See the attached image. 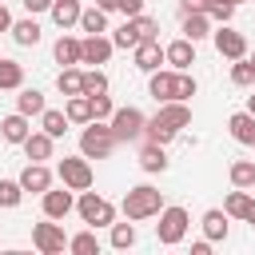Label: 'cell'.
I'll use <instances>...</instances> for the list:
<instances>
[{
	"label": "cell",
	"instance_id": "1",
	"mask_svg": "<svg viewBox=\"0 0 255 255\" xmlns=\"http://www.w3.org/2000/svg\"><path fill=\"white\" fill-rule=\"evenodd\" d=\"M191 124V104H183V100H167V104H159V112L147 120V128H143V139H151V143H171L183 128Z\"/></svg>",
	"mask_w": 255,
	"mask_h": 255
},
{
	"label": "cell",
	"instance_id": "2",
	"mask_svg": "<svg viewBox=\"0 0 255 255\" xmlns=\"http://www.w3.org/2000/svg\"><path fill=\"white\" fill-rule=\"evenodd\" d=\"M116 143L120 139H116V131H112L108 120H92L80 131V155H88V159H108L116 151Z\"/></svg>",
	"mask_w": 255,
	"mask_h": 255
},
{
	"label": "cell",
	"instance_id": "3",
	"mask_svg": "<svg viewBox=\"0 0 255 255\" xmlns=\"http://www.w3.org/2000/svg\"><path fill=\"white\" fill-rule=\"evenodd\" d=\"M124 215L131 219V223H139V219H151V215H159L163 211V191L159 187H151V183H139V187H131L128 195H124Z\"/></svg>",
	"mask_w": 255,
	"mask_h": 255
},
{
	"label": "cell",
	"instance_id": "4",
	"mask_svg": "<svg viewBox=\"0 0 255 255\" xmlns=\"http://www.w3.org/2000/svg\"><path fill=\"white\" fill-rule=\"evenodd\" d=\"M187 227H191V215H187V207L171 203V207H163V211H159V223H155V239H159L163 247H175V243H183Z\"/></svg>",
	"mask_w": 255,
	"mask_h": 255
},
{
	"label": "cell",
	"instance_id": "5",
	"mask_svg": "<svg viewBox=\"0 0 255 255\" xmlns=\"http://www.w3.org/2000/svg\"><path fill=\"white\" fill-rule=\"evenodd\" d=\"M56 175H60V183H64V187H72V191H88V187H92V179H96V171H92V159H88V155H64V159L56 163Z\"/></svg>",
	"mask_w": 255,
	"mask_h": 255
},
{
	"label": "cell",
	"instance_id": "6",
	"mask_svg": "<svg viewBox=\"0 0 255 255\" xmlns=\"http://www.w3.org/2000/svg\"><path fill=\"white\" fill-rule=\"evenodd\" d=\"M76 211H80V219H84L88 227H112V223H116L112 199H104V195H96V191H80Z\"/></svg>",
	"mask_w": 255,
	"mask_h": 255
},
{
	"label": "cell",
	"instance_id": "7",
	"mask_svg": "<svg viewBox=\"0 0 255 255\" xmlns=\"http://www.w3.org/2000/svg\"><path fill=\"white\" fill-rule=\"evenodd\" d=\"M108 124H112V131H116V139H120V143H131V139H143L147 116H143L139 108H116Z\"/></svg>",
	"mask_w": 255,
	"mask_h": 255
},
{
	"label": "cell",
	"instance_id": "8",
	"mask_svg": "<svg viewBox=\"0 0 255 255\" xmlns=\"http://www.w3.org/2000/svg\"><path fill=\"white\" fill-rule=\"evenodd\" d=\"M211 40H215V52H219L223 60H243V56H247V36L235 32L231 24H219V28L211 32Z\"/></svg>",
	"mask_w": 255,
	"mask_h": 255
},
{
	"label": "cell",
	"instance_id": "9",
	"mask_svg": "<svg viewBox=\"0 0 255 255\" xmlns=\"http://www.w3.org/2000/svg\"><path fill=\"white\" fill-rule=\"evenodd\" d=\"M32 243H36V251H44V255H60V251L68 247V235H64V227H60L56 219H48V223H36V227H32Z\"/></svg>",
	"mask_w": 255,
	"mask_h": 255
},
{
	"label": "cell",
	"instance_id": "10",
	"mask_svg": "<svg viewBox=\"0 0 255 255\" xmlns=\"http://www.w3.org/2000/svg\"><path fill=\"white\" fill-rule=\"evenodd\" d=\"M131 60H135V68H139V72H147V76H151L155 68H163V64H167V52L159 48V40H139V44L131 48Z\"/></svg>",
	"mask_w": 255,
	"mask_h": 255
},
{
	"label": "cell",
	"instance_id": "11",
	"mask_svg": "<svg viewBox=\"0 0 255 255\" xmlns=\"http://www.w3.org/2000/svg\"><path fill=\"white\" fill-rule=\"evenodd\" d=\"M175 80H179V72H175V68H155V72H151V80H147V96H151L155 104L175 100Z\"/></svg>",
	"mask_w": 255,
	"mask_h": 255
},
{
	"label": "cell",
	"instance_id": "12",
	"mask_svg": "<svg viewBox=\"0 0 255 255\" xmlns=\"http://www.w3.org/2000/svg\"><path fill=\"white\" fill-rule=\"evenodd\" d=\"M40 207H44V219H64L72 207H76V199H72V187H48L44 195H40Z\"/></svg>",
	"mask_w": 255,
	"mask_h": 255
},
{
	"label": "cell",
	"instance_id": "13",
	"mask_svg": "<svg viewBox=\"0 0 255 255\" xmlns=\"http://www.w3.org/2000/svg\"><path fill=\"white\" fill-rule=\"evenodd\" d=\"M163 52H167V64H171L175 72H191V64H195V40L179 36V40H171Z\"/></svg>",
	"mask_w": 255,
	"mask_h": 255
},
{
	"label": "cell",
	"instance_id": "14",
	"mask_svg": "<svg viewBox=\"0 0 255 255\" xmlns=\"http://www.w3.org/2000/svg\"><path fill=\"white\" fill-rule=\"evenodd\" d=\"M32 116H24V112H12V116H4L0 120V139L4 143H24L28 135H32V124H28Z\"/></svg>",
	"mask_w": 255,
	"mask_h": 255
},
{
	"label": "cell",
	"instance_id": "15",
	"mask_svg": "<svg viewBox=\"0 0 255 255\" xmlns=\"http://www.w3.org/2000/svg\"><path fill=\"white\" fill-rule=\"evenodd\" d=\"M20 187H24V191H36V195H44V191L52 187V171H48V163H36V159H28V167L20 171Z\"/></svg>",
	"mask_w": 255,
	"mask_h": 255
},
{
	"label": "cell",
	"instance_id": "16",
	"mask_svg": "<svg viewBox=\"0 0 255 255\" xmlns=\"http://www.w3.org/2000/svg\"><path fill=\"white\" fill-rule=\"evenodd\" d=\"M199 227H203V235H207L211 243H223V239H227V231H231V215H227L223 207H211V211H203Z\"/></svg>",
	"mask_w": 255,
	"mask_h": 255
},
{
	"label": "cell",
	"instance_id": "17",
	"mask_svg": "<svg viewBox=\"0 0 255 255\" xmlns=\"http://www.w3.org/2000/svg\"><path fill=\"white\" fill-rule=\"evenodd\" d=\"M112 52H116V44H112L104 32H100V36H84V60H80V64H96V68H100V64L112 60Z\"/></svg>",
	"mask_w": 255,
	"mask_h": 255
},
{
	"label": "cell",
	"instance_id": "18",
	"mask_svg": "<svg viewBox=\"0 0 255 255\" xmlns=\"http://www.w3.org/2000/svg\"><path fill=\"white\" fill-rule=\"evenodd\" d=\"M20 147H24V155H28V159L44 163V159H52V151H56V135H48V131L40 128V131H32V135H28Z\"/></svg>",
	"mask_w": 255,
	"mask_h": 255
},
{
	"label": "cell",
	"instance_id": "19",
	"mask_svg": "<svg viewBox=\"0 0 255 255\" xmlns=\"http://www.w3.org/2000/svg\"><path fill=\"white\" fill-rule=\"evenodd\" d=\"M80 0H52V8H48V16H52V24L60 28V32H68L72 24H80Z\"/></svg>",
	"mask_w": 255,
	"mask_h": 255
},
{
	"label": "cell",
	"instance_id": "20",
	"mask_svg": "<svg viewBox=\"0 0 255 255\" xmlns=\"http://www.w3.org/2000/svg\"><path fill=\"white\" fill-rule=\"evenodd\" d=\"M227 131H231V139H235V143L255 147V116H251V112H235V116L227 120Z\"/></svg>",
	"mask_w": 255,
	"mask_h": 255
},
{
	"label": "cell",
	"instance_id": "21",
	"mask_svg": "<svg viewBox=\"0 0 255 255\" xmlns=\"http://www.w3.org/2000/svg\"><path fill=\"white\" fill-rule=\"evenodd\" d=\"M52 56H56V64L72 68V64H80V60H84V40H76V36H68V32H64V36L56 40Z\"/></svg>",
	"mask_w": 255,
	"mask_h": 255
},
{
	"label": "cell",
	"instance_id": "22",
	"mask_svg": "<svg viewBox=\"0 0 255 255\" xmlns=\"http://www.w3.org/2000/svg\"><path fill=\"white\" fill-rule=\"evenodd\" d=\"M251 203H255V195H251L247 187H235V191H227V199H223V211H227L231 219H243V223H247V211H251Z\"/></svg>",
	"mask_w": 255,
	"mask_h": 255
},
{
	"label": "cell",
	"instance_id": "23",
	"mask_svg": "<svg viewBox=\"0 0 255 255\" xmlns=\"http://www.w3.org/2000/svg\"><path fill=\"white\" fill-rule=\"evenodd\" d=\"M20 88H24V64L0 56V92H20Z\"/></svg>",
	"mask_w": 255,
	"mask_h": 255
},
{
	"label": "cell",
	"instance_id": "24",
	"mask_svg": "<svg viewBox=\"0 0 255 255\" xmlns=\"http://www.w3.org/2000/svg\"><path fill=\"white\" fill-rule=\"evenodd\" d=\"M183 36L195 40V44L207 40V36H211V16H207V12H183Z\"/></svg>",
	"mask_w": 255,
	"mask_h": 255
},
{
	"label": "cell",
	"instance_id": "25",
	"mask_svg": "<svg viewBox=\"0 0 255 255\" xmlns=\"http://www.w3.org/2000/svg\"><path fill=\"white\" fill-rule=\"evenodd\" d=\"M139 167L151 171V175H155V171H167V151H163V143H151V139H147V143L139 147Z\"/></svg>",
	"mask_w": 255,
	"mask_h": 255
},
{
	"label": "cell",
	"instance_id": "26",
	"mask_svg": "<svg viewBox=\"0 0 255 255\" xmlns=\"http://www.w3.org/2000/svg\"><path fill=\"white\" fill-rule=\"evenodd\" d=\"M12 40H16L20 48H36V44H40V24H36V16L16 20V24H12Z\"/></svg>",
	"mask_w": 255,
	"mask_h": 255
},
{
	"label": "cell",
	"instance_id": "27",
	"mask_svg": "<svg viewBox=\"0 0 255 255\" xmlns=\"http://www.w3.org/2000/svg\"><path fill=\"white\" fill-rule=\"evenodd\" d=\"M56 88L64 92V96H84V72L72 64V68H60V76H56Z\"/></svg>",
	"mask_w": 255,
	"mask_h": 255
},
{
	"label": "cell",
	"instance_id": "28",
	"mask_svg": "<svg viewBox=\"0 0 255 255\" xmlns=\"http://www.w3.org/2000/svg\"><path fill=\"white\" fill-rule=\"evenodd\" d=\"M80 28H84V36L108 32V12H104V8H84V12H80Z\"/></svg>",
	"mask_w": 255,
	"mask_h": 255
},
{
	"label": "cell",
	"instance_id": "29",
	"mask_svg": "<svg viewBox=\"0 0 255 255\" xmlns=\"http://www.w3.org/2000/svg\"><path fill=\"white\" fill-rule=\"evenodd\" d=\"M48 104H44V92H36V88H20V96H16V112H24V116H40Z\"/></svg>",
	"mask_w": 255,
	"mask_h": 255
},
{
	"label": "cell",
	"instance_id": "30",
	"mask_svg": "<svg viewBox=\"0 0 255 255\" xmlns=\"http://www.w3.org/2000/svg\"><path fill=\"white\" fill-rule=\"evenodd\" d=\"M68 124H72L68 112H56V108H44V112H40V128H44L48 135H56V139L68 131Z\"/></svg>",
	"mask_w": 255,
	"mask_h": 255
},
{
	"label": "cell",
	"instance_id": "31",
	"mask_svg": "<svg viewBox=\"0 0 255 255\" xmlns=\"http://www.w3.org/2000/svg\"><path fill=\"white\" fill-rule=\"evenodd\" d=\"M64 112H68L72 124H92V100H88V96H68Z\"/></svg>",
	"mask_w": 255,
	"mask_h": 255
},
{
	"label": "cell",
	"instance_id": "32",
	"mask_svg": "<svg viewBox=\"0 0 255 255\" xmlns=\"http://www.w3.org/2000/svg\"><path fill=\"white\" fill-rule=\"evenodd\" d=\"M68 251H76V255H96V251H100V239H96V227H88V231H80V235H72V239H68Z\"/></svg>",
	"mask_w": 255,
	"mask_h": 255
},
{
	"label": "cell",
	"instance_id": "33",
	"mask_svg": "<svg viewBox=\"0 0 255 255\" xmlns=\"http://www.w3.org/2000/svg\"><path fill=\"white\" fill-rule=\"evenodd\" d=\"M227 175H231L235 187H255V159H235Z\"/></svg>",
	"mask_w": 255,
	"mask_h": 255
},
{
	"label": "cell",
	"instance_id": "34",
	"mask_svg": "<svg viewBox=\"0 0 255 255\" xmlns=\"http://www.w3.org/2000/svg\"><path fill=\"white\" fill-rule=\"evenodd\" d=\"M231 84H235V88H251V84H255V68H251L247 56H243V60H231Z\"/></svg>",
	"mask_w": 255,
	"mask_h": 255
},
{
	"label": "cell",
	"instance_id": "35",
	"mask_svg": "<svg viewBox=\"0 0 255 255\" xmlns=\"http://www.w3.org/2000/svg\"><path fill=\"white\" fill-rule=\"evenodd\" d=\"M112 247H116V251L135 247V227H131V223H112Z\"/></svg>",
	"mask_w": 255,
	"mask_h": 255
},
{
	"label": "cell",
	"instance_id": "36",
	"mask_svg": "<svg viewBox=\"0 0 255 255\" xmlns=\"http://www.w3.org/2000/svg\"><path fill=\"white\" fill-rule=\"evenodd\" d=\"M20 199H24L20 179H0V207H20Z\"/></svg>",
	"mask_w": 255,
	"mask_h": 255
},
{
	"label": "cell",
	"instance_id": "37",
	"mask_svg": "<svg viewBox=\"0 0 255 255\" xmlns=\"http://www.w3.org/2000/svg\"><path fill=\"white\" fill-rule=\"evenodd\" d=\"M131 24H135V32H139V40H159V20H155V16H147V12H139V16H131Z\"/></svg>",
	"mask_w": 255,
	"mask_h": 255
},
{
	"label": "cell",
	"instance_id": "38",
	"mask_svg": "<svg viewBox=\"0 0 255 255\" xmlns=\"http://www.w3.org/2000/svg\"><path fill=\"white\" fill-rule=\"evenodd\" d=\"M112 44H116V48H135V44H139V32H135V24H131V20H124V24L116 28Z\"/></svg>",
	"mask_w": 255,
	"mask_h": 255
},
{
	"label": "cell",
	"instance_id": "39",
	"mask_svg": "<svg viewBox=\"0 0 255 255\" xmlns=\"http://www.w3.org/2000/svg\"><path fill=\"white\" fill-rule=\"evenodd\" d=\"M104 92H108V76H104L100 68L84 72V96H104Z\"/></svg>",
	"mask_w": 255,
	"mask_h": 255
},
{
	"label": "cell",
	"instance_id": "40",
	"mask_svg": "<svg viewBox=\"0 0 255 255\" xmlns=\"http://www.w3.org/2000/svg\"><path fill=\"white\" fill-rule=\"evenodd\" d=\"M195 76L191 72H179V80H175V100H183V104H191V96H195Z\"/></svg>",
	"mask_w": 255,
	"mask_h": 255
},
{
	"label": "cell",
	"instance_id": "41",
	"mask_svg": "<svg viewBox=\"0 0 255 255\" xmlns=\"http://www.w3.org/2000/svg\"><path fill=\"white\" fill-rule=\"evenodd\" d=\"M88 100H92V120H112L116 104L108 100V92H104V96H88Z\"/></svg>",
	"mask_w": 255,
	"mask_h": 255
},
{
	"label": "cell",
	"instance_id": "42",
	"mask_svg": "<svg viewBox=\"0 0 255 255\" xmlns=\"http://www.w3.org/2000/svg\"><path fill=\"white\" fill-rule=\"evenodd\" d=\"M207 16H211V20H219V24H231V16H235V4H231V0H211Z\"/></svg>",
	"mask_w": 255,
	"mask_h": 255
},
{
	"label": "cell",
	"instance_id": "43",
	"mask_svg": "<svg viewBox=\"0 0 255 255\" xmlns=\"http://www.w3.org/2000/svg\"><path fill=\"white\" fill-rule=\"evenodd\" d=\"M120 12H124V20H131L143 12V0H120Z\"/></svg>",
	"mask_w": 255,
	"mask_h": 255
},
{
	"label": "cell",
	"instance_id": "44",
	"mask_svg": "<svg viewBox=\"0 0 255 255\" xmlns=\"http://www.w3.org/2000/svg\"><path fill=\"white\" fill-rule=\"evenodd\" d=\"M24 8H28V16H40V12H48L52 8V0H20Z\"/></svg>",
	"mask_w": 255,
	"mask_h": 255
},
{
	"label": "cell",
	"instance_id": "45",
	"mask_svg": "<svg viewBox=\"0 0 255 255\" xmlns=\"http://www.w3.org/2000/svg\"><path fill=\"white\" fill-rule=\"evenodd\" d=\"M183 4V12H207L211 8V0H179Z\"/></svg>",
	"mask_w": 255,
	"mask_h": 255
},
{
	"label": "cell",
	"instance_id": "46",
	"mask_svg": "<svg viewBox=\"0 0 255 255\" xmlns=\"http://www.w3.org/2000/svg\"><path fill=\"white\" fill-rule=\"evenodd\" d=\"M12 24H16V20H12V12L0 4V32H12Z\"/></svg>",
	"mask_w": 255,
	"mask_h": 255
},
{
	"label": "cell",
	"instance_id": "47",
	"mask_svg": "<svg viewBox=\"0 0 255 255\" xmlns=\"http://www.w3.org/2000/svg\"><path fill=\"white\" fill-rule=\"evenodd\" d=\"M207 251H211V239H207V235H203L199 243H191V255H207Z\"/></svg>",
	"mask_w": 255,
	"mask_h": 255
},
{
	"label": "cell",
	"instance_id": "48",
	"mask_svg": "<svg viewBox=\"0 0 255 255\" xmlns=\"http://www.w3.org/2000/svg\"><path fill=\"white\" fill-rule=\"evenodd\" d=\"M96 8H104V12H120V0H96Z\"/></svg>",
	"mask_w": 255,
	"mask_h": 255
},
{
	"label": "cell",
	"instance_id": "49",
	"mask_svg": "<svg viewBox=\"0 0 255 255\" xmlns=\"http://www.w3.org/2000/svg\"><path fill=\"white\" fill-rule=\"evenodd\" d=\"M247 112H251V116H255V96H247Z\"/></svg>",
	"mask_w": 255,
	"mask_h": 255
},
{
	"label": "cell",
	"instance_id": "50",
	"mask_svg": "<svg viewBox=\"0 0 255 255\" xmlns=\"http://www.w3.org/2000/svg\"><path fill=\"white\" fill-rule=\"evenodd\" d=\"M247 223H251V227H255V203H251V211H247Z\"/></svg>",
	"mask_w": 255,
	"mask_h": 255
},
{
	"label": "cell",
	"instance_id": "51",
	"mask_svg": "<svg viewBox=\"0 0 255 255\" xmlns=\"http://www.w3.org/2000/svg\"><path fill=\"white\" fill-rule=\"evenodd\" d=\"M247 60H251V68H255V52H251V56H247Z\"/></svg>",
	"mask_w": 255,
	"mask_h": 255
},
{
	"label": "cell",
	"instance_id": "52",
	"mask_svg": "<svg viewBox=\"0 0 255 255\" xmlns=\"http://www.w3.org/2000/svg\"><path fill=\"white\" fill-rule=\"evenodd\" d=\"M231 4H235V8H239V4H247V0H231Z\"/></svg>",
	"mask_w": 255,
	"mask_h": 255
}]
</instances>
